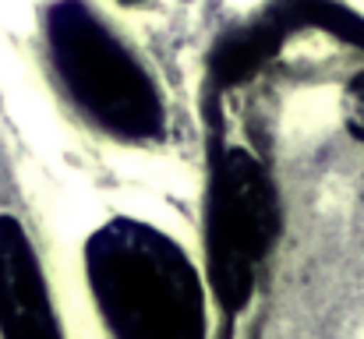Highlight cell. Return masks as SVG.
<instances>
[{"label": "cell", "mask_w": 364, "mask_h": 339, "mask_svg": "<svg viewBox=\"0 0 364 339\" xmlns=\"http://www.w3.org/2000/svg\"><path fill=\"white\" fill-rule=\"evenodd\" d=\"M89 283L117 339H205L198 272L152 226H103L89 240Z\"/></svg>", "instance_id": "cell-1"}, {"label": "cell", "mask_w": 364, "mask_h": 339, "mask_svg": "<svg viewBox=\"0 0 364 339\" xmlns=\"http://www.w3.org/2000/svg\"><path fill=\"white\" fill-rule=\"evenodd\" d=\"M46 36L60 82L96 124L131 141L163 134V103L145 68L82 0H57L46 14Z\"/></svg>", "instance_id": "cell-2"}, {"label": "cell", "mask_w": 364, "mask_h": 339, "mask_svg": "<svg viewBox=\"0 0 364 339\" xmlns=\"http://www.w3.org/2000/svg\"><path fill=\"white\" fill-rule=\"evenodd\" d=\"M276 233V195L255 156L230 149L209 195V279L227 311L244 308Z\"/></svg>", "instance_id": "cell-3"}, {"label": "cell", "mask_w": 364, "mask_h": 339, "mask_svg": "<svg viewBox=\"0 0 364 339\" xmlns=\"http://www.w3.org/2000/svg\"><path fill=\"white\" fill-rule=\"evenodd\" d=\"M0 333L4 339H60L39 262L11 216H0Z\"/></svg>", "instance_id": "cell-4"}, {"label": "cell", "mask_w": 364, "mask_h": 339, "mask_svg": "<svg viewBox=\"0 0 364 339\" xmlns=\"http://www.w3.org/2000/svg\"><path fill=\"white\" fill-rule=\"evenodd\" d=\"M276 36L279 25H251L244 32H230L223 39V46L216 50V75L223 82H237L251 68H258L272 50H276Z\"/></svg>", "instance_id": "cell-5"}, {"label": "cell", "mask_w": 364, "mask_h": 339, "mask_svg": "<svg viewBox=\"0 0 364 339\" xmlns=\"http://www.w3.org/2000/svg\"><path fill=\"white\" fill-rule=\"evenodd\" d=\"M347 124L364 141V71L354 75V82L347 85Z\"/></svg>", "instance_id": "cell-6"}, {"label": "cell", "mask_w": 364, "mask_h": 339, "mask_svg": "<svg viewBox=\"0 0 364 339\" xmlns=\"http://www.w3.org/2000/svg\"><path fill=\"white\" fill-rule=\"evenodd\" d=\"M121 4H141V0H121Z\"/></svg>", "instance_id": "cell-7"}]
</instances>
